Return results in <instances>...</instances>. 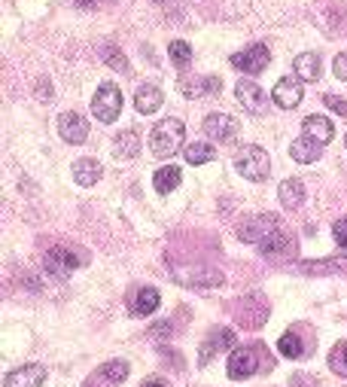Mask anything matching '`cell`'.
<instances>
[{"label":"cell","mask_w":347,"mask_h":387,"mask_svg":"<svg viewBox=\"0 0 347 387\" xmlns=\"http://www.w3.org/2000/svg\"><path fill=\"white\" fill-rule=\"evenodd\" d=\"M183 140H186V125H183L180 119H165V122H158L156 129H152V134H149L152 153L162 156V159L180 153Z\"/></svg>","instance_id":"obj_1"},{"label":"cell","mask_w":347,"mask_h":387,"mask_svg":"<svg viewBox=\"0 0 347 387\" xmlns=\"http://www.w3.org/2000/svg\"><path fill=\"white\" fill-rule=\"evenodd\" d=\"M235 168H238L241 177H247L253 183H262L272 171V159L262 147H244L235 153Z\"/></svg>","instance_id":"obj_2"},{"label":"cell","mask_w":347,"mask_h":387,"mask_svg":"<svg viewBox=\"0 0 347 387\" xmlns=\"http://www.w3.org/2000/svg\"><path fill=\"white\" fill-rule=\"evenodd\" d=\"M122 110V92L116 82H101L95 98H91V113L101 122H116V116Z\"/></svg>","instance_id":"obj_3"},{"label":"cell","mask_w":347,"mask_h":387,"mask_svg":"<svg viewBox=\"0 0 347 387\" xmlns=\"http://www.w3.org/2000/svg\"><path fill=\"white\" fill-rule=\"evenodd\" d=\"M281 232V226H277V217L274 214H262V217H250V220H244L238 226V238L247 241V244H256L262 247L272 235Z\"/></svg>","instance_id":"obj_4"},{"label":"cell","mask_w":347,"mask_h":387,"mask_svg":"<svg viewBox=\"0 0 347 387\" xmlns=\"http://www.w3.org/2000/svg\"><path fill=\"white\" fill-rule=\"evenodd\" d=\"M232 64L238 67L241 73H262L268 64H272V52H268V46H262V43H253L247 49H241V52H235L232 55Z\"/></svg>","instance_id":"obj_5"},{"label":"cell","mask_w":347,"mask_h":387,"mask_svg":"<svg viewBox=\"0 0 347 387\" xmlns=\"http://www.w3.org/2000/svg\"><path fill=\"white\" fill-rule=\"evenodd\" d=\"M80 263L82 259L73 254L67 244H58V247H52V250H46V256H43V265L49 268L52 275H58V277H67L73 272V268H80Z\"/></svg>","instance_id":"obj_6"},{"label":"cell","mask_w":347,"mask_h":387,"mask_svg":"<svg viewBox=\"0 0 347 387\" xmlns=\"http://www.w3.org/2000/svg\"><path fill=\"white\" fill-rule=\"evenodd\" d=\"M235 98H238V104L247 113H265V107H268V95L262 92L259 82H253V80H241L238 86H235Z\"/></svg>","instance_id":"obj_7"},{"label":"cell","mask_w":347,"mask_h":387,"mask_svg":"<svg viewBox=\"0 0 347 387\" xmlns=\"http://www.w3.org/2000/svg\"><path fill=\"white\" fill-rule=\"evenodd\" d=\"M125 378H128V363L125 360H110L82 387H119Z\"/></svg>","instance_id":"obj_8"},{"label":"cell","mask_w":347,"mask_h":387,"mask_svg":"<svg viewBox=\"0 0 347 387\" xmlns=\"http://www.w3.org/2000/svg\"><path fill=\"white\" fill-rule=\"evenodd\" d=\"M259 369V354L253 348H235L232 357H228V378L241 381V378H250Z\"/></svg>","instance_id":"obj_9"},{"label":"cell","mask_w":347,"mask_h":387,"mask_svg":"<svg viewBox=\"0 0 347 387\" xmlns=\"http://www.w3.org/2000/svg\"><path fill=\"white\" fill-rule=\"evenodd\" d=\"M302 80L299 77H283V80H277V86L272 89V101L281 110H293V107H299V101H302Z\"/></svg>","instance_id":"obj_10"},{"label":"cell","mask_w":347,"mask_h":387,"mask_svg":"<svg viewBox=\"0 0 347 387\" xmlns=\"http://www.w3.org/2000/svg\"><path fill=\"white\" fill-rule=\"evenodd\" d=\"M58 134L67 144H82L89 138V122L80 113H61L58 116Z\"/></svg>","instance_id":"obj_11"},{"label":"cell","mask_w":347,"mask_h":387,"mask_svg":"<svg viewBox=\"0 0 347 387\" xmlns=\"http://www.w3.org/2000/svg\"><path fill=\"white\" fill-rule=\"evenodd\" d=\"M46 381V369L31 363V366H19L3 378V387H43Z\"/></svg>","instance_id":"obj_12"},{"label":"cell","mask_w":347,"mask_h":387,"mask_svg":"<svg viewBox=\"0 0 347 387\" xmlns=\"http://www.w3.org/2000/svg\"><path fill=\"white\" fill-rule=\"evenodd\" d=\"M205 134L210 140H232L238 134V122L228 113H210L205 119Z\"/></svg>","instance_id":"obj_13"},{"label":"cell","mask_w":347,"mask_h":387,"mask_svg":"<svg viewBox=\"0 0 347 387\" xmlns=\"http://www.w3.org/2000/svg\"><path fill=\"white\" fill-rule=\"evenodd\" d=\"M302 138H308V140H314V144L326 147L329 140L335 138V129H332V122H329L326 116H308V119L302 122Z\"/></svg>","instance_id":"obj_14"},{"label":"cell","mask_w":347,"mask_h":387,"mask_svg":"<svg viewBox=\"0 0 347 387\" xmlns=\"http://www.w3.org/2000/svg\"><path fill=\"white\" fill-rule=\"evenodd\" d=\"M162 101H165L162 89L152 86V82H143V86H138V92H134V107H138L140 116L156 113L158 107H162Z\"/></svg>","instance_id":"obj_15"},{"label":"cell","mask_w":347,"mask_h":387,"mask_svg":"<svg viewBox=\"0 0 347 387\" xmlns=\"http://www.w3.org/2000/svg\"><path fill=\"white\" fill-rule=\"evenodd\" d=\"M235 344V330H228V326H216L214 333L207 335V342H205V348H201V363H207L210 354H219V351H228Z\"/></svg>","instance_id":"obj_16"},{"label":"cell","mask_w":347,"mask_h":387,"mask_svg":"<svg viewBox=\"0 0 347 387\" xmlns=\"http://www.w3.org/2000/svg\"><path fill=\"white\" fill-rule=\"evenodd\" d=\"M277 196H281V205H283L286 210L302 207V205H304V183H302V180H295V177L283 180V183H281V189H277Z\"/></svg>","instance_id":"obj_17"},{"label":"cell","mask_w":347,"mask_h":387,"mask_svg":"<svg viewBox=\"0 0 347 387\" xmlns=\"http://www.w3.org/2000/svg\"><path fill=\"white\" fill-rule=\"evenodd\" d=\"M73 180L80 183V187H95L101 180V162L95 159H76L73 162Z\"/></svg>","instance_id":"obj_18"},{"label":"cell","mask_w":347,"mask_h":387,"mask_svg":"<svg viewBox=\"0 0 347 387\" xmlns=\"http://www.w3.org/2000/svg\"><path fill=\"white\" fill-rule=\"evenodd\" d=\"M140 153V138H138V131H119L116 134V140H113V156L116 159H134Z\"/></svg>","instance_id":"obj_19"},{"label":"cell","mask_w":347,"mask_h":387,"mask_svg":"<svg viewBox=\"0 0 347 387\" xmlns=\"http://www.w3.org/2000/svg\"><path fill=\"white\" fill-rule=\"evenodd\" d=\"M183 174L177 165H165L156 171V177H152V187H156V192H162V196H168V192H174L177 187H180Z\"/></svg>","instance_id":"obj_20"},{"label":"cell","mask_w":347,"mask_h":387,"mask_svg":"<svg viewBox=\"0 0 347 387\" xmlns=\"http://www.w3.org/2000/svg\"><path fill=\"white\" fill-rule=\"evenodd\" d=\"M320 153H323V147L314 144V140H308V138H299V140H293V147H290V156L295 159V162H302V165H311V162H317Z\"/></svg>","instance_id":"obj_21"},{"label":"cell","mask_w":347,"mask_h":387,"mask_svg":"<svg viewBox=\"0 0 347 387\" xmlns=\"http://www.w3.org/2000/svg\"><path fill=\"white\" fill-rule=\"evenodd\" d=\"M295 73H299V80H308V82H314L320 77V67H323V61H320V55L317 52H304L295 58Z\"/></svg>","instance_id":"obj_22"},{"label":"cell","mask_w":347,"mask_h":387,"mask_svg":"<svg viewBox=\"0 0 347 387\" xmlns=\"http://www.w3.org/2000/svg\"><path fill=\"white\" fill-rule=\"evenodd\" d=\"M219 86H223V82H219L216 77H207V80H180V92L186 98H201L205 95V92H219Z\"/></svg>","instance_id":"obj_23"},{"label":"cell","mask_w":347,"mask_h":387,"mask_svg":"<svg viewBox=\"0 0 347 387\" xmlns=\"http://www.w3.org/2000/svg\"><path fill=\"white\" fill-rule=\"evenodd\" d=\"M158 302H162L158 290L143 287V290H138V296H134V311H138V314H152V311L158 308Z\"/></svg>","instance_id":"obj_24"},{"label":"cell","mask_w":347,"mask_h":387,"mask_svg":"<svg viewBox=\"0 0 347 387\" xmlns=\"http://www.w3.org/2000/svg\"><path fill=\"white\" fill-rule=\"evenodd\" d=\"M183 156H186V162H189V165H205V162H210V159L216 156V149L210 144H189L183 149Z\"/></svg>","instance_id":"obj_25"},{"label":"cell","mask_w":347,"mask_h":387,"mask_svg":"<svg viewBox=\"0 0 347 387\" xmlns=\"http://www.w3.org/2000/svg\"><path fill=\"white\" fill-rule=\"evenodd\" d=\"M277 348H281V354L290 357V360H299L304 354V344H302V339L295 333H283L281 342H277Z\"/></svg>","instance_id":"obj_26"},{"label":"cell","mask_w":347,"mask_h":387,"mask_svg":"<svg viewBox=\"0 0 347 387\" xmlns=\"http://www.w3.org/2000/svg\"><path fill=\"white\" fill-rule=\"evenodd\" d=\"M168 55H171V61L177 67H183V64H189V58H192V49L186 40H174L171 46H168Z\"/></svg>","instance_id":"obj_27"},{"label":"cell","mask_w":347,"mask_h":387,"mask_svg":"<svg viewBox=\"0 0 347 387\" xmlns=\"http://www.w3.org/2000/svg\"><path fill=\"white\" fill-rule=\"evenodd\" d=\"M329 366H332L338 375H347V342L335 344V348L329 351Z\"/></svg>","instance_id":"obj_28"},{"label":"cell","mask_w":347,"mask_h":387,"mask_svg":"<svg viewBox=\"0 0 347 387\" xmlns=\"http://www.w3.org/2000/svg\"><path fill=\"white\" fill-rule=\"evenodd\" d=\"M104 61L113 67V71H119V73H128V58H125L119 49H113V46H104Z\"/></svg>","instance_id":"obj_29"},{"label":"cell","mask_w":347,"mask_h":387,"mask_svg":"<svg viewBox=\"0 0 347 387\" xmlns=\"http://www.w3.org/2000/svg\"><path fill=\"white\" fill-rule=\"evenodd\" d=\"M323 101H326L329 110H335L338 116H347V101H344V98H338V95H323Z\"/></svg>","instance_id":"obj_30"},{"label":"cell","mask_w":347,"mask_h":387,"mask_svg":"<svg viewBox=\"0 0 347 387\" xmlns=\"http://www.w3.org/2000/svg\"><path fill=\"white\" fill-rule=\"evenodd\" d=\"M332 71H335V77H338V80H344V82H347V52L335 55V61H332Z\"/></svg>","instance_id":"obj_31"},{"label":"cell","mask_w":347,"mask_h":387,"mask_svg":"<svg viewBox=\"0 0 347 387\" xmlns=\"http://www.w3.org/2000/svg\"><path fill=\"white\" fill-rule=\"evenodd\" d=\"M332 235H335V241L341 244V247H347V217H344V220H338V223L332 226Z\"/></svg>","instance_id":"obj_32"},{"label":"cell","mask_w":347,"mask_h":387,"mask_svg":"<svg viewBox=\"0 0 347 387\" xmlns=\"http://www.w3.org/2000/svg\"><path fill=\"white\" fill-rule=\"evenodd\" d=\"M143 387H168V384H165V381H147Z\"/></svg>","instance_id":"obj_33"},{"label":"cell","mask_w":347,"mask_h":387,"mask_svg":"<svg viewBox=\"0 0 347 387\" xmlns=\"http://www.w3.org/2000/svg\"><path fill=\"white\" fill-rule=\"evenodd\" d=\"M344 147H347V138H344Z\"/></svg>","instance_id":"obj_34"}]
</instances>
